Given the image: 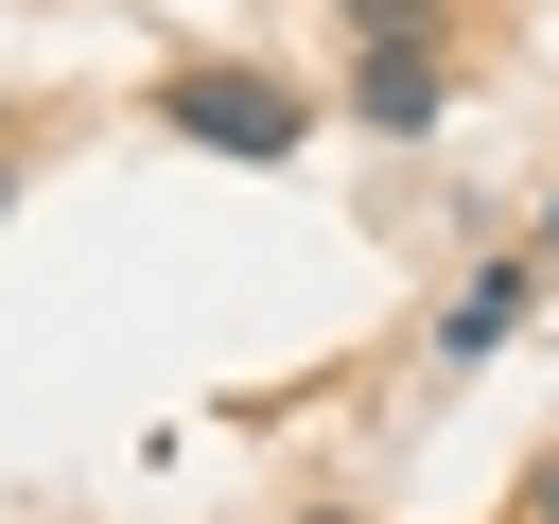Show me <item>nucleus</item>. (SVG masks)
<instances>
[{"instance_id": "2", "label": "nucleus", "mask_w": 559, "mask_h": 524, "mask_svg": "<svg viewBox=\"0 0 559 524\" xmlns=\"http://www.w3.org/2000/svg\"><path fill=\"white\" fill-rule=\"evenodd\" d=\"M349 122L419 140V122H437V35H367V70H349Z\"/></svg>"}, {"instance_id": "7", "label": "nucleus", "mask_w": 559, "mask_h": 524, "mask_svg": "<svg viewBox=\"0 0 559 524\" xmlns=\"http://www.w3.org/2000/svg\"><path fill=\"white\" fill-rule=\"evenodd\" d=\"M314 524H349V507H314Z\"/></svg>"}, {"instance_id": "6", "label": "nucleus", "mask_w": 559, "mask_h": 524, "mask_svg": "<svg viewBox=\"0 0 559 524\" xmlns=\"http://www.w3.org/2000/svg\"><path fill=\"white\" fill-rule=\"evenodd\" d=\"M0 210H17V175H0Z\"/></svg>"}, {"instance_id": "3", "label": "nucleus", "mask_w": 559, "mask_h": 524, "mask_svg": "<svg viewBox=\"0 0 559 524\" xmlns=\"http://www.w3.org/2000/svg\"><path fill=\"white\" fill-rule=\"evenodd\" d=\"M524 297H542V262H489V279H454L437 349H507V332H524Z\"/></svg>"}, {"instance_id": "1", "label": "nucleus", "mask_w": 559, "mask_h": 524, "mask_svg": "<svg viewBox=\"0 0 559 524\" xmlns=\"http://www.w3.org/2000/svg\"><path fill=\"white\" fill-rule=\"evenodd\" d=\"M157 122H175V140H210V157H297V140H314V105H297V87H262V70H175V87H157Z\"/></svg>"}, {"instance_id": "5", "label": "nucleus", "mask_w": 559, "mask_h": 524, "mask_svg": "<svg viewBox=\"0 0 559 524\" xmlns=\"http://www.w3.org/2000/svg\"><path fill=\"white\" fill-rule=\"evenodd\" d=\"M542 262H559V210H542Z\"/></svg>"}, {"instance_id": "4", "label": "nucleus", "mask_w": 559, "mask_h": 524, "mask_svg": "<svg viewBox=\"0 0 559 524\" xmlns=\"http://www.w3.org/2000/svg\"><path fill=\"white\" fill-rule=\"evenodd\" d=\"M524 524H559V454H542V472H524Z\"/></svg>"}]
</instances>
